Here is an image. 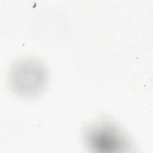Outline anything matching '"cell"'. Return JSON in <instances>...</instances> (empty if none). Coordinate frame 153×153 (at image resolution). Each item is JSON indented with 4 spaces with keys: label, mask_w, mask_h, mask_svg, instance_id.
Segmentation results:
<instances>
[{
    "label": "cell",
    "mask_w": 153,
    "mask_h": 153,
    "mask_svg": "<svg viewBox=\"0 0 153 153\" xmlns=\"http://www.w3.org/2000/svg\"><path fill=\"white\" fill-rule=\"evenodd\" d=\"M42 66L33 60H24L17 64L11 72V85L15 92L22 96H33L42 88L45 82Z\"/></svg>",
    "instance_id": "6da1fadb"
},
{
    "label": "cell",
    "mask_w": 153,
    "mask_h": 153,
    "mask_svg": "<svg viewBox=\"0 0 153 153\" xmlns=\"http://www.w3.org/2000/svg\"><path fill=\"white\" fill-rule=\"evenodd\" d=\"M85 135L87 143L96 151L116 152L124 148L126 143L123 133L109 123L93 124L87 129Z\"/></svg>",
    "instance_id": "7a4b0ae2"
}]
</instances>
